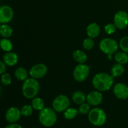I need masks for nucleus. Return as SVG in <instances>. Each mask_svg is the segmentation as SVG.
Masks as SVG:
<instances>
[{
	"instance_id": "28",
	"label": "nucleus",
	"mask_w": 128,
	"mask_h": 128,
	"mask_svg": "<svg viewBox=\"0 0 128 128\" xmlns=\"http://www.w3.org/2000/svg\"><path fill=\"white\" fill-rule=\"evenodd\" d=\"M91 106L89 104L88 102H84V103L81 104L80 105V107L78 108V111L79 113H80L82 115H86L88 114L90 111H91Z\"/></svg>"
},
{
	"instance_id": "27",
	"label": "nucleus",
	"mask_w": 128,
	"mask_h": 128,
	"mask_svg": "<svg viewBox=\"0 0 128 128\" xmlns=\"http://www.w3.org/2000/svg\"><path fill=\"white\" fill-rule=\"evenodd\" d=\"M119 46L121 51L128 54V36H123L120 40Z\"/></svg>"
},
{
	"instance_id": "29",
	"label": "nucleus",
	"mask_w": 128,
	"mask_h": 128,
	"mask_svg": "<svg viewBox=\"0 0 128 128\" xmlns=\"http://www.w3.org/2000/svg\"><path fill=\"white\" fill-rule=\"evenodd\" d=\"M12 78L11 75L7 72H4L1 76V82L2 85L4 86H9L11 84Z\"/></svg>"
},
{
	"instance_id": "26",
	"label": "nucleus",
	"mask_w": 128,
	"mask_h": 128,
	"mask_svg": "<svg viewBox=\"0 0 128 128\" xmlns=\"http://www.w3.org/2000/svg\"><path fill=\"white\" fill-rule=\"evenodd\" d=\"M20 110H21V113L22 116L30 117L32 114L34 110L32 106H31V105L26 104L22 106Z\"/></svg>"
},
{
	"instance_id": "10",
	"label": "nucleus",
	"mask_w": 128,
	"mask_h": 128,
	"mask_svg": "<svg viewBox=\"0 0 128 128\" xmlns=\"http://www.w3.org/2000/svg\"><path fill=\"white\" fill-rule=\"evenodd\" d=\"M113 94L118 99L121 100L128 98V86L123 82H118L112 87Z\"/></svg>"
},
{
	"instance_id": "31",
	"label": "nucleus",
	"mask_w": 128,
	"mask_h": 128,
	"mask_svg": "<svg viewBox=\"0 0 128 128\" xmlns=\"http://www.w3.org/2000/svg\"><path fill=\"white\" fill-rule=\"evenodd\" d=\"M6 71V64L3 61H0V75H2Z\"/></svg>"
},
{
	"instance_id": "20",
	"label": "nucleus",
	"mask_w": 128,
	"mask_h": 128,
	"mask_svg": "<svg viewBox=\"0 0 128 128\" xmlns=\"http://www.w3.org/2000/svg\"><path fill=\"white\" fill-rule=\"evenodd\" d=\"M13 32L12 28L8 24H2L0 27V35L4 38H9Z\"/></svg>"
},
{
	"instance_id": "3",
	"label": "nucleus",
	"mask_w": 128,
	"mask_h": 128,
	"mask_svg": "<svg viewBox=\"0 0 128 128\" xmlns=\"http://www.w3.org/2000/svg\"><path fill=\"white\" fill-rule=\"evenodd\" d=\"M56 112L51 108H44L40 111L38 115V120L42 126L46 128L53 126L57 121Z\"/></svg>"
},
{
	"instance_id": "13",
	"label": "nucleus",
	"mask_w": 128,
	"mask_h": 128,
	"mask_svg": "<svg viewBox=\"0 0 128 128\" xmlns=\"http://www.w3.org/2000/svg\"><path fill=\"white\" fill-rule=\"evenodd\" d=\"M21 110L16 107H11L6 111L5 119L9 123H16L21 119Z\"/></svg>"
},
{
	"instance_id": "32",
	"label": "nucleus",
	"mask_w": 128,
	"mask_h": 128,
	"mask_svg": "<svg viewBox=\"0 0 128 128\" xmlns=\"http://www.w3.org/2000/svg\"><path fill=\"white\" fill-rule=\"evenodd\" d=\"M4 128H22V127L16 122V123H10V124L7 125Z\"/></svg>"
},
{
	"instance_id": "14",
	"label": "nucleus",
	"mask_w": 128,
	"mask_h": 128,
	"mask_svg": "<svg viewBox=\"0 0 128 128\" xmlns=\"http://www.w3.org/2000/svg\"><path fill=\"white\" fill-rule=\"evenodd\" d=\"M3 62L8 66H14L18 62V56L17 54L12 51L6 52L3 55Z\"/></svg>"
},
{
	"instance_id": "25",
	"label": "nucleus",
	"mask_w": 128,
	"mask_h": 128,
	"mask_svg": "<svg viewBox=\"0 0 128 128\" xmlns=\"http://www.w3.org/2000/svg\"><path fill=\"white\" fill-rule=\"evenodd\" d=\"M82 45V48L84 50L90 51V50H92L93 48L94 47V41L93 40V39L88 37L83 40Z\"/></svg>"
},
{
	"instance_id": "30",
	"label": "nucleus",
	"mask_w": 128,
	"mask_h": 128,
	"mask_svg": "<svg viewBox=\"0 0 128 128\" xmlns=\"http://www.w3.org/2000/svg\"><path fill=\"white\" fill-rule=\"evenodd\" d=\"M116 27L114 23H108L105 25L104 31L107 34L111 35L114 33L116 31Z\"/></svg>"
},
{
	"instance_id": "12",
	"label": "nucleus",
	"mask_w": 128,
	"mask_h": 128,
	"mask_svg": "<svg viewBox=\"0 0 128 128\" xmlns=\"http://www.w3.org/2000/svg\"><path fill=\"white\" fill-rule=\"evenodd\" d=\"M103 98V95L101 92L96 90L90 92L86 96V101L90 106H98L102 103Z\"/></svg>"
},
{
	"instance_id": "18",
	"label": "nucleus",
	"mask_w": 128,
	"mask_h": 128,
	"mask_svg": "<svg viewBox=\"0 0 128 128\" xmlns=\"http://www.w3.org/2000/svg\"><path fill=\"white\" fill-rule=\"evenodd\" d=\"M125 71L124 67L122 64L120 63L114 64L112 65L111 70V74L113 76L114 78L120 77L122 76Z\"/></svg>"
},
{
	"instance_id": "16",
	"label": "nucleus",
	"mask_w": 128,
	"mask_h": 128,
	"mask_svg": "<svg viewBox=\"0 0 128 128\" xmlns=\"http://www.w3.org/2000/svg\"><path fill=\"white\" fill-rule=\"evenodd\" d=\"M72 58L78 64H85L88 60V56L82 50H77L72 53Z\"/></svg>"
},
{
	"instance_id": "35",
	"label": "nucleus",
	"mask_w": 128,
	"mask_h": 128,
	"mask_svg": "<svg viewBox=\"0 0 128 128\" xmlns=\"http://www.w3.org/2000/svg\"><path fill=\"white\" fill-rule=\"evenodd\" d=\"M1 24H1V23H0V27H1Z\"/></svg>"
},
{
	"instance_id": "6",
	"label": "nucleus",
	"mask_w": 128,
	"mask_h": 128,
	"mask_svg": "<svg viewBox=\"0 0 128 128\" xmlns=\"http://www.w3.org/2000/svg\"><path fill=\"white\" fill-rule=\"evenodd\" d=\"M70 106V100L64 94H60L54 99L52 103V108L56 112H62Z\"/></svg>"
},
{
	"instance_id": "8",
	"label": "nucleus",
	"mask_w": 128,
	"mask_h": 128,
	"mask_svg": "<svg viewBox=\"0 0 128 128\" xmlns=\"http://www.w3.org/2000/svg\"><path fill=\"white\" fill-rule=\"evenodd\" d=\"M113 23L116 28L119 30H124L128 26V13L126 11H118L114 16Z\"/></svg>"
},
{
	"instance_id": "2",
	"label": "nucleus",
	"mask_w": 128,
	"mask_h": 128,
	"mask_svg": "<svg viewBox=\"0 0 128 128\" xmlns=\"http://www.w3.org/2000/svg\"><path fill=\"white\" fill-rule=\"evenodd\" d=\"M40 85L38 80L30 77L23 81L22 85V93L24 98L32 100L36 97L40 92Z\"/></svg>"
},
{
	"instance_id": "5",
	"label": "nucleus",
	"mask_w": 128,
	"mask_h": 128,
	"mask_svg": "<svg viewBox=\"0 0 128 128\" xmlns=\"http://www.w3.org/2000/svg\"><path fill=\"white\" fill-rule=\"evenodd\" d=\"M100 50L106 55H113L118 52L119 49V43L114 39L111 38H103L99 44Z\"/></svg>"
},
{
	"instance_id": "33",
	"label": "nucleus",
	"mask_w": 128,
	"mask_h": 128,
	"mask_svg": "<svg viewBox=\"0 0 128 128\" xmlns=\"http://www.w3.org/2000/svg\"><path fill=\"white\" fill-rule=\"evenodd\" d=\"M107 56H108V58L109 60H111L112 59V55H107Z\"/></svg>"
},
{
	"instance_id": "11",
	"label": "nucleus",
	"mask_w": 128,
	"mask_h": 128,
	"mask_svg": "<svg viewBox=\"0 0 128 128\" xmlns=\"http://www.w3.org/2000/svg\"><path fill=\"white\" fill-rule=\"evenodd\" d=\"M14 11L12 8L8 5L0 6V23L8 24L13 19Z\"/></svg>"
},
{
	"instance_id": "9",
	"label": "nucleus",
	"mask_w": 128,
	"mask_h": 128,
	"mask_svg": "<svg viewBox=\"0 0 128 128\" xmlns=\"http://www.w3.org/2000/svg\"><path fill=\"white\" fill-rule=\"evenodd\" d=\"M48 72V67L43 63H38L30 68L29 74L30 77L36 80L42 78Z\"/></svg>"
},
{
	"instance_id": "36",
	"label": "nucleus",
	"mask_w": 128,
	"mask_h": 128,
	"mask_svg": "<svg viewBox=\"0 0 128 128\" xmlns=\"http://www.w3.org/2000/svg\"></svg>"
},
{
	"instance_id": "17",
	"label": "nucleus",
	"mask_w": 128,
	"mask_h": 128,
	"mask_svg": "<svg viewBox=\"0 0 128 128\" xmlns=\"http://www.w3.org/2000/svg\"><path fill=\"white\" fill-rule=\"evenodd\" d=\"M72 100L76 104L80 105L86 101V96L82 91H76L72 94Z\"/></svg>"
},
{
	"instance_id": "24",
	"label": "nucleus",
	"mask_w": 128,
	"mask_h": 128,
	"mask_svg": "<svg viewBox=\"0 0 128 128\" xmlns=\"http://www.w3.org/2000/svg\"><path fill=\"white\" fill-rule=\"evenodd\" d=\"M13 48L12 42L8 38H2L0 40V48L5 52L11 51Z\"/></svg>"
},
{
	"instance_id": "1",
	"label": "nucleus",
	"mask_w": 128,
	"mask_h": 128,
	"mask_svg": "<svg viewBox=\"0 0 128 128\" xmlns=\"http://www.w3.org/2000/svg\"><path fill=\"white\" fill-rule=\"evenodd\" d=\"M92 84L96 90L106 92L113 86L114 77L107 72H98L94 76Z\"/></svg>"
},
{
	"instance_id": "4",
	"label": "nucleus",
	"mask_w": 128,
	"mask_h": 128,
	"mask_svg": "<svg viewBox=\"0 0 128 128\" xmlns=\"http://www.w3.org/2000/svg\"><path fill=\"white\" fill-rule=\"evenodd\" d=\"M88 118L90 123L96 127L102 126L107 121V115L102 109L100 108H94L91 109Z\"/></svg>"
},
{
	"instance_id": "19",
	"label": "nucleus",
	"mask_w": 128,
	"mask_h": 128,
	"mask_svg": "<svg viewBox=\"0 0 128 128\" xmlns=\"http://www.w3.org/2000/svg\"><path fill=\"white\" fill-rule=\"evenodd\" d=\"M29 73L27 70L23 67H18L15 70L14 76L18 80L21 81H24L28 78Z\"/></svg>"
},
{
	"instance_id": "7",
	"label": "nucleus",
	"mask_w": 128,
	"mask_h": 128,
	"mask_svg": "<svg viewBox=\"0 0 128 128\" xmlns=\"http://www.w3.org/2000/svg\"><path fill=\"white\" fill-rule=\"evenodd\" d=\"M90 68L85 64H78L75 66L73 70V78L77 82H82L89 76Z\"/></svg>"
},
{
	"instance_id": "15",
	"label": "nucleus",
	"mask_w": 128,
	"mask_h": 128,
	"mask_svg": "<svg viewBox=\"0 0 128 128\" xmlns=\"http://www.w3.org/2000/svg\"><path fill=\"white\" fill-rule=\"evenodd\" d=\"M101 28L99 24L96 22H92L88 25L86 28V33L89 38L94 39L100 35Z\"/></svg>"
},
{
	"instance_id": "34",
	"label": "nucleus",
	"mask_w": 128,
	"mask_h": 128,
	"mask_svg": "<svg viewBox=\"0 0 128 128\" xmlns=\"http://www.w3.org/2000/svg\"><path fill=\"white\" fill-rule=\"evenodd\" d=\"M1 91H2V88H1V87L0 86V94H1Z\"/></svg>"
},
{
	"instance_id": "21",
	"label": "nucleus",
	"mask_w": 128,
	"mask_h": 128,
	"mask_svg": "<svg viewBox=\"0 0 128 128\" xmlns=\"http://www.w3.org/2000/svg\"><path fill=\"white\" fill-rule=\"evenodd\" d=\"M114 58L117 63L121 64L122 65L128 63V54L124 51L116 52Z\"/></svg>"
},
{
	"instance_id": "22",
	"label": "nucleus",
	"mask_w": 128,
	"mask_h": 128,
	"mask_svg": "<svg viewBox=\"0 0 128 128\" xmlns=\"http://www.w3.org/2000/svg\"><path fill=\"white\" fill-rule=\"evenodd\" d=\"M31 105L34 110L40 111L44 108V101L41 98L35 97L32 99Z\"/></svg>"
},
{
	"instance_id": "23",
	"label": "nucleus",
	"mask_w": 128,
	"mask_h": 128,
	"mask_svg": "<svg viewBox=\"0 0 128 128\" xmlns=\"http://www.w3.org/2000/svg\"><path fill=\"white\" fill-rule=\"evenodd\" d=\"M64 117L67 120H74L79 114L78 110L74 108L69 107L67 110L64 111Z\"/></svg>"
}]
</instances>
